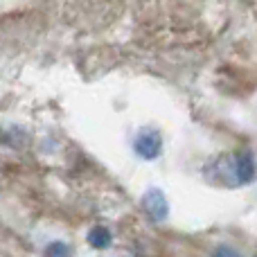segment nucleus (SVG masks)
<instances>
[{
	"label": "nucleus",
	"mask_w": 257,
	"mask_h": 257,
	"mask_svg": "<svg viewBox=\"0 0 257 257\" xmlns=\"http://www.w3.org/2000/svg\"><path fill=\"white\" fill-rule=\"evenodd\" d=\"M142 208H145L147 217L154 219V221H165L169 214V205H167V199L160 190H149L142 199Z\"/></svg>",
	"instance_id": "1"
},
{
	"label": "nucleus",
	"mask_w": 257,
	"mask_h": 257,
	"mask_svg": "<svg viewBox=\"0 0 257 257\" xmlns=\"http://www.w3.org/2000/svg\"><path fill=\"white\" fill-rule=\"evenodd\" d=\"M111 232L106 230L104 226H95L93 230L88 232V244L93 246V248H108L111 246Z\"/></svg>",
	"instance_id": "2"
},
{
	"label": "nucleus",
	"mask_w": 257,
	"mask_h": 257,
	"mask_svg": "<svg viewBox=\"0 0 257 257\" xmlns=\"http://www.w3.org/2000/svg\"><path fill=\"white\" fill-rule=\"evenodd\" d=\"M138 151H140L142 156H147V158H151V156H156L158 154V138H151V136H147V138H142L140 142H138Z\"/></svg>",
	"instance_id": "3"
},
{
	"label": "nucleus",
	"mask_w": 257,
	"mask_h": 257,
	"mask_svg": "<svg viewBox=\"0 0 257 257\" xmlns=\"http://www.w3.org/2000/svg\"><path fill=\"white\" fill-rule=\"evenodd\" d=\"M68 255H70V250H68V246L61 244V241H52L43 253V257H68Z\"/></svg>",
	"instance_id": "4"
},
{
	"label": "nucleus",
	"mask_w": 257,
	"mask_h": 257,
	"mask_svg": "<svg viewBox=\"0 0 257 257\" xmlns=\"http://www.w3.org/2000/svg\"><path fill=\"white\" fill-rule=\"evenodd\" d=\"M212 257H239V253H237V250H232V248H228V246H221V248L214 250Z\"/></svg>",
	"instance_id": "5"
}]
</instances>
